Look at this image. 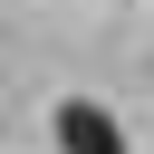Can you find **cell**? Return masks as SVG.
Returning <instances> with one entry per match:
<instances>
[{"label":"cell","instance_id":"6da1fadb","mask_svg":"<svg viewBox=\"0 0 154 154\" xmlns=\"http://www.w3.org/2000/svg\"><path fill=\"white\" fill-rule=\"evenodd\" d=\"M48 125H58V154H125V125H116L96 96H67Z\"/></svg>","mask_w":154,"mask_h":154}]
</instances>
